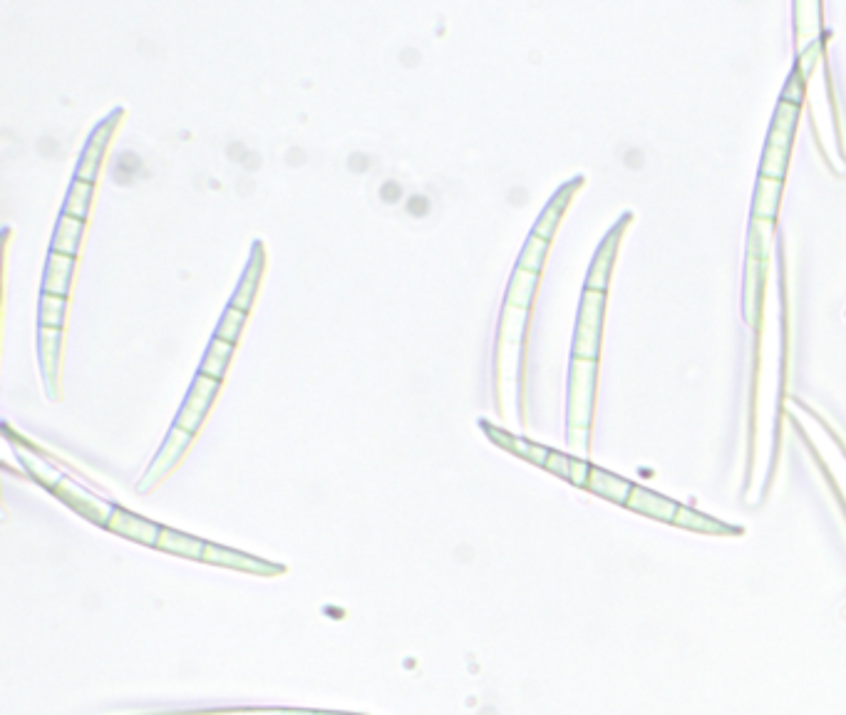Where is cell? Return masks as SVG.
Segmentation results:
<instances>
[{
	"mask_svg": "<svg viewBox=\"0 0 846 715\" xmlns=\"http://www.w3.org/2000/svg\"><path fill=\"white\" fill-rule=\"evenodd\" d=\"M231 353H234V343H226L221 341V338H211L209 348H206V356L199 365V373L221 380L224 378L226 368H229Z\"/></svg>",
	"mask_w": 846,
	"mask_h": 715,
	"instance_id": "18",
	"label": "cell"
},
{
	"mask_svg": "<svg viewBox=\"0 0 846 715\" xmlns=\"http://www.w3.org/2000/svg\"><path fill=\"white\" fill-rule=\"evenodd\" d=\"M72 266H75V256L58 254V251H50L48 256V269H45V281L43 288L45 293H53V296H67L70 291V276Z\"/></svg>",
	"mask_w": 846,
	"mask_h": 715,
	"instance_id": "14",
	"label": "cell"
},
{
	"mask_svg": "<svg viewBox=\"0 0 846 715\" xmlns=\"http://www.w3.org/2000/svg\"><path fill=\"white\" fill-rule=\"evenodd\" d=\"M53 492L65 504H70V507L75 509L77 514H82V517L90 519V522L100 524V527H105V524H107V517H110V512H112V504H107L105 500H100V497L92 495V492H87L85 487H80L77 482H72L70 477L63 475V480H60L58 485L53 487Z\"/></svg>",
	"mask_w": 846,
	"mask_h": 715,
	"instance_id": "7",
	"label": "cell"
},
{
	"mask_svg": "<svg viewBox=\"0 0 846 715\" xmlns=\"http://www.w3.org/2000/svg\"><path fill=\"white\" fill-rule=\"evenodd\" d=\"M581 184H584V177H576L574 182L564 184V187H561L559 192L554 194V199H551V202L546 204V209H544V212H541L539 219H536V226H534V231H531V234L541 236V239H546V241H551V236L556 234V226H559L561 216H564V209L569 207L571 197H574L576 189H579Z\"/></svg>",
	"mask_w": 846,
	"mask_h": 715,
	"instance_id": "10",
	"label": "cell"
},
{
	"mask_svg": "<svg viewBox=\"0 0 846 715\" xmlns=\"http://www.w3.org/2000/svg\"><path fill=\"white\" fill-rule=\"evenodd\" d=\"M261 274H263V246L259 244V241H256L254 249H251L249 266H246L244 276H241V284L234 291V296H231L229 306H234V308H239V311L249 313L251 303H254V298H256V291H259Z\"/></svg>",
	"mask_w": 846,
	"mask_h": 715,
	"instance_id": "11",
	"label": "cell"
},
{
	"mask_svg": "<svg viewBox=\"0 0 846 715\" xmlns=\"http://www.w3.org/2000/svg\"><path fill=\"white\" fill-rule=\"evenodd\" d=\"M549 246H551V241L541 239V236H536V234H531L529 239H526L524 249H521L517 269L534 271V274H539L541 266H544L546 254H549Z\"/></svg>",
	"mask_w": 846,
	"mask_h": 715,
	"instance_id": "19",
	"label": "cell"
},
{
	"mask_svg": "<svg viewBox=\"0 0 846 715\" xmlns=\"http://www.w3.org/2000/svg\"><path fill=\"white\" fill-rule=\"evenodd\" d=\"M244 321H246V313L239 311V308L229 306L224 311V316H221L219 326H216L214 338H221V341L226 343H236L241 336V328H244Z\"/></svg>",
	"mask_w": 846,
	"mask_h": 715,
	"instance_id": "22",
	"label": "cell"
},
{
	"mask_svg": "<svg viewBox=\"0 0 846 715\" xmlns=\"http://www.w3.org/2000/svg\"><path fill=\"white\" fill-rule=\"evenodd\" d=\"M179 715V713H174ZM182 715H335V713H316V711H278V708H249V711H211V713H182Z\"/></svg>",
	"mask_w": 846,
	"mask_h": 715,
	"instance_id": "23",
	"label": "cell"
},
{
	"mask_svg": "<svg viewBox=\"0 0 846 715\" xmlns=\"http://www.w3.org/2000/svg\"><path fill=\"white\" fill-rule=\"evenodd\" d=\"M105 527L110 529V532L120 534V537H127L139 544H147V547H154V549L159 547V539H162V529H164L162 524L149 522V519L144 517H137V514L127 512V509L122 507H112Z\"/></svg>",
	"mask_w": 846,
	"mask_h": 715,
	"instance_id": "8",
	"label": "cell"
},
{
	"mask_svg": "<svg viewBox=\"0 0 846 715\" xmlns=\"http://www.w3.org/2000/svg\"><path fill=\"white\" fill-rule=\"evenodd\" d=\"M13 442H15V450H18L20 460H23L25 470H28L30 475L35 477V480L43 482V485L48 487V490H53V487L58 485L60 480H63V472L55 470L53 465H48V462H45L43 457L38 455V452L30 450V447L25 445V442H18V440H13Z\"/></svg>",
	"mask_w": 846,
	"mask_h": 715,
	"instance_id": "16",
	"label": "cell"
},
{
	"mask_svg": "<svg viewBox=\"0 0 846 715\" xmlns=\"http://www.w3.org/2000/svg\"><path fill=\"white\" fill-rule=\"evenodd\" d=\"M117 115H120V112H115L110 120L102 122L100 127H95V132L90 135V142H87L85 152H82L80 164H77V169H75V179H82V182L95 184L97 172H100V162H102V157H105L107 142H110L112 130H115Z\"/></svg>",
	"mask_w": 846,
	"mask_h": 715,
	"instance_id": "9",
	"label": "cell"
},
{
	"mask_svg": "<svg viewBox=\"0 0 846 715\" xmlns=\"http://www.w3.org/2000/svg\"><path fill=\"white\" fill-rule=\"evenodd\" d=\"M189 442H192V432H187V430H182V428H177V425H174V428L169 430V435H167V440H164V445L159 447V452H157V457H154V462H152V465H149V470H147V475H144V480L139 482V490H142V492L152 490V487L157 485V482L162 480V477L167 475V472L172 470L174 465H177L179 457H182L184 450H187V447H189Z\"/></svg>",
	"mask_w": 846,
	"mask_h": 715,
	"instance_id": "6",
	"label": "cell"
},
{
	"mask_svg": "<svg viewBox=\"0 0 846 715\" xmlns=\"http://www.w3.org/2000/svg\"><path fill=\"white\" fill-rule=\"evenodd\" d=\"M219 385L221 380L216 378H209V375H196L192 388H189L187 393V400H184L182 410H179L177 420H174V425L187 432H194L199 430L201 420L206 418V413H209L211 403H214L216 393H219Z\"/></svg>",
	"mask_w": 846,
	"mask_h": 715,
	"instance_id": "4",
	"label": "cell"
},
{
	"mask_svg": "<svg viewBox=\"0 0 846 715\" xmlns=\"http://www.w3.org/2000/svg\"><path fill=\"white\" fill-rule=\"evenodd\" d=\"M598 360L571 358L569 378V442L574 447H588V430L596 398Z\"/></svg>",
	"mask_w": 846,
	"mask_h": 715,
	"instance_id": "2",
	"label": "cell"
},
{
	"mask_svg": "<svg viewBox=\"0 0 846 715\" xmlns=\"http://www.w3.org/2000/svg\"><path fill=\"white\" fill-rule=\"evenodd\" d=\"M631 219H633V214H623L621 221H618V224L613 226L611 231H608L606 239L601 241L596 256H593L591 269H588L586 288H591V291H608L613 261H616L618 246H621V236H623V231H626V226L631 224Z\"/></svg>",
	"mask_w": 846,
	"mask_h": 715,
	"instance_id": "5",
	"label": "cell"
},
{
	"mask_svg": "<svg viewBox=\"0 0 846 715\" xmlns=\"http://www.w3.org/2000/svg\"><path fill=\"white\" fill-rule=\"evenodd\" d=\"M784 182H777V179L760 177L755 187V202H752V221H767V224H775L777 212H780V199H782Z\"/></svg>",
	"mask_w": 846,
	"mask_h": 715,
	"instance_id": "12",
	"label": "cell"
},
{
	"mask_svg": "<svg viewBox=\"0 0 846 715\" xmlns=\"http://www.w3.org/2000/svg\"><path fill=\"white\" fill-rule=\"evenodd\" d=\"M804 100H807V77L799 70V65L794 63L787 82H784L775 115H772L770 135H767L765 149H762L760 177L777 179V182L787 179L789 157H792V144L794 135H797L799 117H802Z\"/></svg>",
	"mask_w": 846,
	"mask_h": 715,
	"instance_id": "1",
	"label": "cell"
},
{
	"mask_svg": "<svg viewBox=\"0 0 846 715\" xmlns=\"http://www.w3.org/2000/svg\"><path fill=\"white\" fill-rule=\"evenodd\" d=\"M536 284H539V274H534V271H514L512 281H509L507 286V306L526 311V308L531 306V301H534Z\"/></svg>",
	"mask_w": 846,
	"mask_h": 715,
	"instance_id": "17",
	"label": "cell"
},
{
	"mask_svg": "<svg viewBox=\"0 0 846 715\" xmlns=\"http://www.w3.org/2000/svg\"><path fill=\"white\" fill-rule=\"evenodd\" d=\"M82 231H85V221L75 219V216H70V214H63V216H60L58 226H55L53 246H50V251L75 256L77 249H80Z\"/></svg>",
	"mask_w": 846,
	"mask_h": 715,
	"instance_id": "15",
	"label": "cell"
},
{
	"mask_svg": "<svg viewBox=\"0 0 846 715\" xmlns=\"http://www.w3.org/2000/svg\"><path fill=\"white\" fill-rule=\"evenodd\" d=\"M60 343H63V328H40V368L45 373V383H48L50 395H55V378H58V360H60Z\"/></svg>",
	"mask_w": 846,
	"mask_h": 715,
	"instance_id": "13",
	"label": "cell"
},
{
	"mask_svg": "<svg viewBox=\"0 0 846 715\" xmlns=\"http://www.w3.org/2000/svg\"><path fill=\"white\" fill-rule=\"evenodd\" d=\"M90 199H92V184L82 182V179H75V182L70 184V192H67L65 214L85 221L87 212H90Z\"/></svg>",
	"mask_w": 846,
	"mask_h": 715,
	"instance_id": "20",
	"label": "cell"
},
{
	"mask_svg": "<svg viewBox=\"0 0 846 715\" xmlns=\"http://www.w3.org/2000/svg\"><path fill=\"white\" fill-rule=\"evenodd\" d=\"M608 291H591L584 288L579 306V321L574 333V358L598 360L601 358V333L606 318Z\"/></svg>",
	"mask_w": 846,
	"mask_h": 715,
	"instance_id": "3",
	"label": "cell"
},
{
	"mask_svg": "<svg viewBox=\"0 0 846 715\" xmlns=\"http://www.w3.org/2000/svg\"><path fill=\"white\" fill-rule=\"evenodd\" d=\"M65 298L43 293L40 298V328H63L65 323Z\"/></svg>",
	"mask_w": 846,
	"mask_h": 715,
	"instance_id": "21",
	"label": "cell"
}]
</instances>
